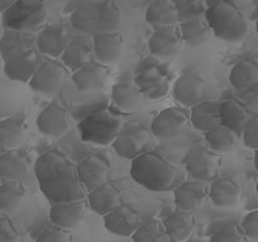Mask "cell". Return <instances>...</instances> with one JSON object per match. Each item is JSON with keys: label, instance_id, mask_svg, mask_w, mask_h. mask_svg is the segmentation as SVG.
<instances>
[{"label": "cell", "instance_id": "10", "mask_svg": "<svg viewBox=\"0 0 258 242\" xmlns=\"http://www.w3.org/2000/svg\"><path fill=\"white\" fill-rule=\"evenodd\" d=\"M70 34L63 23H52L44 26L35 36L36 51L51 59L59 58L64 48L70 43Z\"/></svg>", "mask_w": 258, "mask_h": 242}, {"label": "cell", "instance_id": "9", "mask_svg": "<svg viewBox=\"0 0 258 242\" xmlns=\"http://www.w3.org/2000/svg\"><path fill=\"white\" fill-rule=\"evenodd\" d=\"M109 169L110 163L104 155L92 153L78 163L76 167V173L85 191L90 193L98 186L108 182Z\"/></svg>", "mask_w": 258, "mask_h": 242}, {"label": "cell", "instance_id": "24", "mask_svg": "<svg viewBox=\"0 0 258 242\" xmlns=\"http://www.w3.org/2000/svg\"><path fill=\"white\" fill-rule=\"evenodd\" d=\"M207 197V190L203 183L188 180L173 189V201L179 211L192 213L199 209Z\"/></svg>", "mask_w": 258, "mask_h": 242}, {"label": "cell", "instance_id": "27", "mask_svg": "<svg viewBox=\"0 0 258 242\" xmlns=\"http://www.w3.org/2000/svg\"><path fill=\"white\" fill-rule=\"evenodd\" d=\"M31 50H36L32 34L4 30L3 35H0V54L4 62Z\"/></svg>", "mask_w": 258, "mask_h": 242}, {"label": "cell", "instance_id": "32", "mask_svg": "<svg viewBox=\"0 0 258 242\" xmlns=\"http://www.w3.org/2000/svg\"><path fill=\"white\" fill-rule=\"evenodd\" d=\"M145 20L156 30L175 27L177 23L175 4L171 0H155L147 7Z\"/></svg>", "mask_w": 258, "mask_h": 242}, {"label": "cell", "instance_id": "25", "mask_svg": "<svg viewBox=\"0 0 258 242\" xmlns=\"http://www.w3.org/2000/svg\"><path fill=\"white\" fill-rule=\"evenodd\" d=\"M219 104L221 102L214 100H202L199 104L194 105L188 114V120L191 121L194 128L207 133L221 127Z\"/></svg>", "mask_w": 258, "mask_h": 242}, {"label": "cell", "instance_id": "38", "mask_svg": "<svg viewBox=\"0 0 258 242\" xmlns=\"http://www.w3.org/2000/svg\"><path fill=\"white\" fill-rule=\"evenodd\" d=\"M176 10L177 23H185L205 18L207 4L202 0H176L173 2Z\"/></svg>", "mask_w": 258, "mask_h": 242}, {"label": "cell", "instance_id": "26", "mask_svg": "<svg viewBox=\"0 0 258 242\" xmlns=\"http://www.w3.org/2000/svg\"><path fill=\"white\" fill-rule=\"evenodd\" d=\"M30 173V163L19 149L0 153V180L22 182Z\"/></svg>", "mask_w": 258, "mask_h": 242}, {"label": "cell", "instance_id": "18", "mask_svg": "<svg viewBox=\"0 0 258 242\" xmlns=\"http://www.w3.org/2000/svg\"><path fill=\"white\" fill-rule=\"evenodd\" d=\"M149 51L160 59H171L179 55L183 47L180 34L176 27L160 28L153 32L148 42Z\"/></svg>", "mask_w": 258, "mask_h": 242}, {"label": "cell", "instance_id": "44", "mask_svg": "<svg viewBox=\"0 0 258 242\" xmlns=\"http://www.w3.org/2000/svg\"><path fill=\"white\" fill-rule=\"evenodd\" d=\"M19 231L10 218L0 215V242H18Z\"/></svg>", "mask_w": 258, "mask_h": 242}, {"label": "cell", "instance_id": "37", "mask_svg": "<svg viewBox=\"0 0 258 242\" xmlns=\"http://www.w3.org/2000/svg\"><path fill=\"white\" fill-rule=\"evenodd\" d=\"M27 190L22 182H6L0 186V210L12 214L23 206Z\"/></svg>", "mask_w": 258, "mask_h": 242}, {"label": "cell", "instance_id": "11", "mask_svg": "<svg viewBox=\"0 0 258 242\" xmlns=\"http://www.w3.org/2000/svg\"><path fill=\"white\" fill-rule=\"evenodd\" d=\"M188 124V113L183 108L171 106L163 109L157 113L151 124V131L153 137L159 139H173L179 136L183 129Z\"/></svg>", "mask_w": 258, "mask_h": 242}, {"label": "cell", "instance_id": "4", "mask_svg": "<svg viewBox=\"0 0 258 242\" xmlns=\"http://www.w3.org/2000/svg\"><path fill=\"white\" fill-rule=\"evenodd\" d=\"M207 4L205 19L215 38L237 43L246 38L249 32V20L243 16L237 4L231 2H213Z\"/></svg>", "mask_w": 258, "mask_h": 242}, {"label": "cell", "instance_id": "28", "mask_svg": "<svg viewBox=\"0 0 258 242\" xmlns=\"http://www.w3.org/2000/svg\"><path fill=\"white\" fill-rule=\"evenodd\" d=\"M209 197L218 207H234L239 201L241 189L231 177H217L210 183Z\"/></svg>", "mask_w": 258, "mask_h": 242}, {"label": "cell", "instance_id": "12", "mask_svg": "<svg viewBox=\"0 0 258 242\" xmlns=\"http://www.w3.org/2000/svg\"><path fill=\"white\" fill-rule=\"evenodd\" d=\"M133 82L136 84L144 98L153 101L164 98L171 89L168 76L155 65L141 69Z\"/></svg>", "mask_w": 258, "mask_h": 242}, {"label": "cell", "instance_id": "6", "mask_svg": "<svg viewBox=\"0 0 258 242\" xmlns=\"http://www.w3.org/2000/svg\"><path fill=\"white\" fill-rule=\"evenodd\" d=\"M47 10L38 0H15L7 11L0 15V26L10 31L35 34L44 27Z\"/></svg>", "mask_w": 258, "mask_h": 242}, {"label": "cell", "instance_id": "7", "mask_svg": "<svg viewBox=\"0 0 258 242\" xmlns=\"http://www.w3.org/2000/svg\"><path fill=\"white\" fill-rule=\"evenodd\" d=\"M110 145L120 157L126 160H135L136 157L152 151L155 137L148 129L133 125L121 129V132Z\"/></svg>", "mask_w": 258, "mask_h": 242}, {"label": "cell", "instance_id": "5", "mask_svg": "<svg viewBox=\"0 0 258 242\" xmlns=\"http://www.w3.org/2000/svg\"><path fill=\"white\" fill-rule=\"evenodd\" d=\"M122 113L112 108H101L78 123L81 140L96 145H110L124 128Z\"/></svg>", "mask_w": 258, "mask_h": 242}, {"label": "cell", "instance_id": "41", "mask_svg": "<svg viewBox=\"0 0 258 242\" xmlns=\"http://www.w3.org/2000/svg\"><path fill=\"white\" fill-rule=\"evenodd\" d=\"M210 242H245V235L238 225H227L213 234Z\"/></svg>", "mask_w": 258, "mask_h": 242}, {"label": "cell", "instance_id": "35", "mask_svg": "<svg viewBox=\"0 0 258 242\" xmlns=\"http://www.w3.org/2000/svg\"><path fill=\"white\" fill-rule=\"evenodd\" d=\"M205 140L209 145L210 151L215 155H223L235 151L239 143V136L233 132L231 129L226 127H218V128L205 133Z\"/></svg>", "mask_w": 258, "mask_h": 242}, {"label": "cell", "instance_id": "20", "mask_svg": "<svg viewBox=\"0 0 258 242\" xmlns=\"http://www.w3.org/2000/svg\"><path fill=\"white\" fill-rule=\"evenodd\" d=\"M108 78V68L98 62H89L84 68L72 74V82L80 92H98L105 88Z\"/></svg>", "mask_w": 258, "mask_h": 242}, {"label": "cell", "instance_id": "45", "mask_svg": "<svg viewBox=\"0 0 258 242\" xmlns=\"http://www.w3.org/2000/svg\"><path fill=\"white\" fill-rule=\"evenodd\" d=\"M14 2H15V0H0V15L7 11L8 8L14 4Z\"/></svg>", "mask_w": 258, "mask_h": 242}, {"label": "cell", "instance_id": "1", "mask_svg": "<svg viewBox=\"0 0 258 242\" xmlns=\"http://www.w3.org/2000/svg\"><path fill=\"white\" fill-rule=\"evenodd\" d=\"M34 173L50 205L86 199V191L77 177L76 165L56 149L47 151L36 159Z\"/></svg>", "mask_w": 258, "mask_h": 242}, {"label": "cell", "instance_id": "23", "mask_svg": "<svg viewBox=\"0 0 258 242\" xmlns=\"http://www.w3.org/2000/svg\"><path fill=\"white\" fill-rule=\"evenodd\" d=\"M219 167L221 160L218 155L213 152H202L187 161L185 171L194 182L205 185L206 182H213L214 179H217Z\"/></svg>", "mask_w": 258, "mask_h": 242}, {"label": "cell", "instance_id": "30", "mask_svg": "<svg viewBox=\"0 0 258 242\" xmlns=\"http://www.w3.org/2000/svg\"><path fill=\"white\" fill-rule=\"evenodd\" d=\"M161 223L165 235H168L172 241L185 242L195 227V215L187 211H176L161 221Z\"/></svg>", "mask_w": 258, "mask_h": 242}, {"label": "cell", "instance_id": "39", "mask_svg": "<svg viewBox=\"0 0 258 242\" xmlns=\"http://www.w3.org/2000/svg\"><path fill=\"white\" fill-rule=\"evenodd\" d=\"M133 242H164L165 230L159 219H149L140 223L137 230L132 234Z\"/></svg>", "mask_w": 258, "mask_h": 242}, {"label": "cell", "instance_id": "19", "mask_svg": "<svg viewBox=\"0 0 258 242\" xmlns=\"http://www.w3.org/2000/svg\"><path fill=\"white\" fill-rule=\"evenodd\" d=\"M40 64V54L36 50H31L4 62V74L8 80L28 84Z\"/></svg>", "mask_w": 258, "mask_h": 242}, {"label": "cell", "instance_id": "46", "mask_svg": "<svg viewBox=\"0 0 258 242\" xmlns=\"http://www.w3.org/2000/svg\"><path fill=\"white\" fill-rule=\"evenodd\" d=\"M0 28H2V26H0Z\"/></svg>", "mask_w": 258, "mask_h": 242}, {"label": "cell", "instance_id": "13", "mask_svg": "<svg viewBox=\"0 0 258 242\" xmlns=\"http://www.w3.org/2000/svg\"><path fill=\"white\" fill-rule=\"evenodd\" d=\"M125 39L121 32L94 35L92 40V52L96 62L108 68L117 65L124 55Z\"/></svg>", "mask_w": 258, "mask_h": 242}, {"label": "cell", "instance_id": "31", "mask_svg": "<svg viewBox=\"0 0 258 242\" xmlns=\"http://www.w3.org/2000/svg\"><path fill=\"white\" fill-rule=\"evenodd\" d=\"M26 123L19 117H8L0 120V148L15 151L23 144L26 137Z\"/></svg>", "mask_w": 258, "mask_h": 242}, {"label": "cell", "instance_id": "36", "mask_svg": "<svg viewBox=\"0 0 258 242\" xmlns=\"http://www.w3.org/2000/svg\"><path fill=\"white\" fill-rule=\"evenodd\" d=\"M258 82V65L251 59H243L233 66L230 72V84L235 90H247Z\"/></svg>", "mask_w": 258, "mask_h": 242}, {"label": "cell", "instance_id": "21", "mask_svg": "<svg viewBox=\"0 0 258 242\" xmlns=\"http://www.w3.org/2000/svg\"><path fill=\"white\" fill-rule=\"evenodd\" d=\"M110 98H112V102L114 108L117 109V112L120 113L135 112L140 108L144 101V97L136 84L129 80L120 81L113 85Z\"/></svg>", "mask_w": 258, "mask_h": 242}, {"label": "cell", "instance_id": "8", "mask_svg": "<svg viewBox=\"0 0 258 242\" xmlns=\"http://www.w3.org/2000/svg\"><path fill=\"white\" fill-rule=\"evenodd\" d=\"M68 69L56 59L43 60L28 81L31 90L44 96L55 94L68 80Z\"/></svg>", "mask_w": 258, "mask_h": 242}, {"label": "cell", "instance_id": "15", "mask_svg": "<svg viewBox=\"0 0 258 242\" xmlns=\"http://www.w3.org/2000/svg\"><path fill=\"white\" fill-rule=\"evenodd\" d=\"M36 128L44 136H64L72 129V118L68 109L54 102L47 105L36 118Z\"/></svg>", "mask_w": 258, "mask_h": 242}, {"label": "cell", "instance_id": "33", "mask_svg": "<svg viewBox=\"0 0 258 242\" xmlns=\"http://www.w3.org/2000/svg\"><path fill=\"white\" fill-rule=\"evenodd\" d=\"M92 44L82 39H72L59 56L60 64L68 69V72L74 73L92 62Z\"/></svg>", "mask_w": 258, "mask_h": 242}, {"label": "cell", "instance_id": "22", "mask_svg": "<svg viewBox=\"0 0 258 242\" xmlns=\"http://www.w3.org/2000/svg\"><path fill=\"white\" fill-rule=\"evenodd\" d=\"M85 201H88L89 207L94 213L104 217L121 205V193L116 186L105 182L104 185L90 191Z\"/></svg>", "mask_w": 258, "mask_h": 242}, {"label": "cell", "instance_id": "17", "mask_svg": "<svg viewBox=\"0 0 258 242\" xmlns=\"http://www.w3.org/2000/svg\"><path fill=\"white\" fill-rule=\"evenodd\" d=\"M88 213L86 201L64 202L50 207V221L54 226L63 230H73L85 221Z\"/></svg>", "mask_w": 258, "mask_h": 242}, {"label": "cell", "instance_id": "3", "mask_svg": "<svg viewBox=\"0 0 258 242\" xmlns=\"http://www.w3.org/2000/svg\"><path fill=\"white\" fill-rule=\"evenodd\" d=\"M131 176L137 185L152 193H164L173 187L177 172L165 157L151 151L132 160Z\"/></svg>", "mask_w": 258, "mask_h": 242}, {"label": "cell", "instance_id": "29", "mask_svg": "<svg viewBox=\"0 0 258 242\" xmlns=\"http://www.w3.org/2000/svg\"><path fill=\"white\" fill-rule=\"evenodd\" d=\"M250 112L246 109L243 104L237 100H227L219 104V117H221V125L231 129L238 136H241V132L246 123L250 120Z\"/></svg>", "mask_w": 258, "mask_h": 242}, {"label": "cell", "instance_id": "42", "mask_svg": "<svg viewBox=\"0 0 258 242\" xmlns=\"http://www.w3.org/2000/svg\"><path fill=\"white\" fill-rule=\"evenodd\" d=\"M242 140H243V144L247 147V148L257 149L258 147V116L257 114H253L250 117V120L246 123V125L243 127L241 132Z\"/></svg>", "mask_w": 258, "mask_h": 242}, {"label": "cell", "instance_id": "2", "mask_svg": "<svg viewBox=\"0 0 258 242\" xmlns=\"http://www.w3.org/2000/svg\"><path fill=\"white\" fill-rule=\"evenodd\" d=\"M70 24L82 35H100L118 32L121 11L113 2L85 3L70 15Z\"/></svg>", "mask_w": 258, "mask_h": 242}, {"label": "cell", "instance_id": "34", "mask_svg": "<svg viewBox=\"0 0 258 242\" xmlns=\"http://www.w3.org/2000/svg\"><path fill=\"white\" fill-rule=\"evenodd\" d=\"M177 30H179L183 44H187L189 47L205 46L206 43H209L213 36V32L210 30L205 18L180 23Z\"/></svg>", "mask_w": 258, "mask_h": 242}, {"label": "cell", "instance_id": "14", "mask_svg": "<svg viewBox=\"0 0 258 242\" xmlns=\"http://www.w3.org/2000/svg\"><path fill=\"white\" fill-rule=\"evenodd\" d=\"M206 92L205 78L197 72L183 73L173 84L172 96L177 104L192 108L203 100Z\"/></svg>", "mask_w": 258, "mask_h": 242}, {"label": "cell", "instance_id": "40", "mask_svg": "<svg viewBox=\"0 0 258 242\" xmlns=\"http://www.w3.org/2000/svg\"><path fill=\"white\" fill-rule=\"evenodd\" d=\"M35 242H72V233L69 230L51 225L44 227L38 234Z\"/></svg>", "mask_w": 258, "mask_h": 242}, {"label": "cell", "instance_id": "16", "mask_svg": "<svg viewBox=\"0 0 258 242\" xmlns=\"http://www.w3.org/2000/svg\"><path fill=\"white\" fill-rule=\"evenodd\" d=\"M102 218L105 229L118 237H132L141 223L140 215L136 210L122 203Z\"/></svg>", "mask_w": 258, "mask_h": 242}, {"label": "cell", "instance_id": "43", "mask_svg": "<svg viewBox=\"0 0 258 242\" xmlns=\"http://www.w3.org/2000/svg\"><path fill=\"white\" fill-rule=\"evenodd\" d=\"M239 229L242 230V233L245 235V238L257 241L258 239V211L253 210L247 213L243 219H242Z\"/></svg>", "mask_w": 258, "mask_h": 242}]
</instances>
